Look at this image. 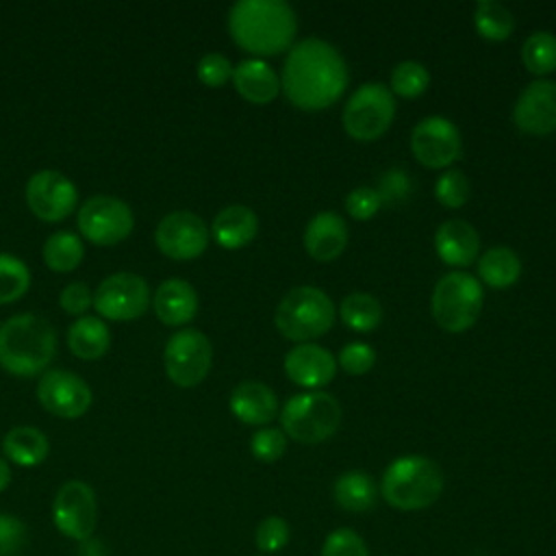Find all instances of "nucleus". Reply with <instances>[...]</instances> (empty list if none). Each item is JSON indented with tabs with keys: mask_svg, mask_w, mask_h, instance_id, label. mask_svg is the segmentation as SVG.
Here are the masks:
<instances>
[{
	"mask_svg": "<svg viewBox=\"0 0 556 556\" xmlns=\"http://www.w3.org/2000/svg\"><path fill=\"white\" fill-rule=\"evenodd\" d=\"M4 456L20 467H37L48 458L50 441L33 426H15L2 439Z\"/></svg>",
	"mask_w": 556,
	"mask_h": 556,
	"instance_id": "obj_25",
	"label": "nucleus"
},
{
	"mask_svg": "<svg viewBox=\"0 0 556 556\" xmlns=\"http://www.w3.org/2000/svg\"><path fill=\"white\" fill-rule=\"evenodd\" d=\"M285 445H287V439L280 428H261L250 439V450L254 458L263 463L278 460L285 454Z\"/></svg>",
	"mask_w": 556,
	"mask_h": 556,
	"instance_id": "obj_39",
	"label": "nucleus"
},
{
	"mask_svg": "<svg viewBox=\"0 0 556 556\" xmlns=\"http://www.w3.org/2000/svg\"><path fill=\"white\" fill-rule=\"evenodd\" d=\"M28 545L26 523L9 513H0V556H22Z\"/></svg>",
	"mask_w": 556,
	"mask_h": 556,
	"instance_id": "obj_37",
	"label": "nucleus"
},
{
	"mask_svg": "<svg viewBox=\"0 0 556 556\" xmlns=\"http://www.w3.org/2000/svg\"><path fill=\"white\" fill-rule=\"evenodd\" d=\"M482 308V287L467 271L441 276L432 291V315L447 332H463L478 319Z\"/></svg>",
	"mask_w": 556,
	"mask_h": 556,
	"instance_id": "obj_7",
	"label": "nucleus"
},
{
	"mask_svg": "<svg viewBox=\"0 0 556 556\" xmlns=\"http://www.w3.org/2000/svg\"><path fill=\"white\" fill-rule=\"evenodd\" d=\"M235 89L252 104H265L280 91V78L263 59H243L232 70Z\"/></svg>",
	"mask_w": 556,
	"mask_h": 556,
	"instance_id": "obj_24",
	"label": "nucleus"
},
{
	"mask_svg": "<svg viewBox=\"0 0 556 556\" xmlns=\"http://www.w3.org/2000/svg\"><path fill=\"white\" fill-rule=\"evenodd\" d=\"M410 150L428 167H445L458 159L463 150L460 130L443 115L419 119L410 132Z\"/></svg>",
	"mask_w": 556,
	"mask_h": 556,
	"instance_id": "obj_16",
	"label": "nucleus"
},
{
	"mask_svg": "<svg viewBox=\"0 0 556 556\" xmlns=\"http://www.w3.org/2000/svg\"><path fill=\"white\" fill-rule=\"evenodd\" d=\"M85 245L83 239L70 230L52 232L43 243V263L59 274L72 271L83 263Z\"/></svg>",
	"mask_w": 556,
	"mask_h": 556,
	"instance_id": "obj_29",
	"label": "nucleus"
},
{
	"mask_svg": "<svg viewBox=\"0 0 556 556\" xmlns=\"http://www.w3.org/2000/svg\"><path fill=\"white\" fill-rule=\"evenodd\" d=\"M30 287V271L26 263L13 254L0 252V304L20 300Z\"/></svg>",
	"mask_w": 556,
	"mask_h": 556,
	"instance_id": "obj_33",
	"label": "nucleus"
},
{
	"mask_svg": "<svg viewBox=\"0 0 556 556\" xmlns=\"http://www.w3.org/2000/svg\"><path fill=\"white\" fill-rule=\"evenodd\" d=\"M150 304L148 282L132 271H115L106 276L93 291V308L104 319L130 321L141 317Z\"/></svg>",
	"mask_w": 556,
	"mask_h": 556,
	"instance_id": "obj_11",
	"label": "nucleus"
},
{
	"mask_svg": "<svg viewBox=\"0 0 556 556\" xmlns=\"http://www.w3.org/2000/svg\"><path fill=\"white\" fill-rule=\"evenodd\" d=\"M334 304L326 291L302 285L289 289L276 306V328L291 341L321 337L334 321Z\"/></svg>",
	"mask_w": 556,
	"mask_h": 556,
	"instance_id": "obj_5",
	"label": "nucleus"
},
{
	"mask_svg": "<svg viewBox=\"0 0 556 556\" xmlns=\"http://www.w3.org/2000/svg\"><path fill=\"white\" fill-rule=\"evenodd\" d=\"M167 378L182 389L200 384L213 363V348L208 337L198 328L176 330L163 352Z\"/></svg>",
	"mask_w": 556,
	"mask_h": 556,
	"instance_id": "obj_9",
	"label": "nucleus"
},
{
	"mask_svg": "<svg viewBox=\"0 0 556 556\" xmlns=\"http://www.w3.org/2000/svg\"><path fill=\"white\" fill-rule=\"evenodd\" d=\"M395 115V98L380 80L363 83L343 109V126L358 141L380 137Z\"/></svg>",
	"mask_w": 556,
	"mask_h": 556,
	"instance_id": "obj_8",
	"label": "nucleus"
},
{
	"mask_svg": "<svg viewBox=\"0 0 556 556\" xmlns=\"http://www.w3.org/2000/svg\"><path fill=\"white\" fill-rule=\"evenodd\" d=\"M378 195L382 202H389V204H397L402 200H406L413 191V180L408 176L406 169L402 167H391L387 172H382L380 176V182L376 187Z\"/></svg>",
	"mask_w": 556,
	"mask_h": 556,
	"instance_id": "obj_40",
	"label": "nucleus"
},
{
	"mask_svg": "<svg viewBox=\"0 0 556 556\" xmlns=\"http://www.w3.org/2000/svg\"><path fill=\"white\" fill-rule=\"evenodd\" d=\"M430 74L419 61H400L391 72V89L404 98H415L426 91Z\"/></svg>",
	"mask_w": 556,
	"mask_h": 556,
	"instance_id": "obj_34",
	"label": "nucleus"
},
{
	"mask_svg": "<svg viewBox=\"0 0 556 556\" xmlns=\"http://www.w3.org/2000/svg\"><path fill=\"white\" fill-rule=\"evenodd\" d=\"M228 30L243 50L276 54L293 41L298 20L285 0H239L228 11Z\"/></svg>",
	"mask_w": 556,
	"mask_h": 556,
	"instance_id": "obj_2",
	"label": "nucleus"
},
{
	"mask_svg": "<svg viewBox=\"0 0 556 556\" xmlns=\"http://www.w3.org/2000/svg\"><path fill=\"white\" fill-rule=\"evenodd\" d=\"M473 24L486 39H506L515 26L513 13L497 0H480L473 9Z\"/></svg>",
	"mask_w": 556,
	"mask_h": 556,
	"instance_id": "obj_31",
	"label": "nucleus"
},
{
	"mask_svg": "<svg viewBox=\"0 0 556 556\" xmlns=\"http://www.w3.org/2000/svg\"><path fill=\"white\" fill-rule=\"evenodd\" d=\"M154 243L174 261H191L206 250L208 226L191 211H172L159 222Z\"/></svg>",
	"mask_w": 556,
	"mask_h": 556,
	"instance_id": "obj_14",
	"label": "nucleus"
},
{
	"mask_svg": "<svg viewBox=\"0 0 556 556\" xmlns=\"http://www.w3.org/2000/svg\"><path fill=\"white\" fill-rule=\"evenodd\" d=\"M348 243V226L341 215L321 211L313 215L304 230V248L317 261L337 258Z\"/></svg>",
	"mask_w": 556,
	"mask_h": 556,
	"instance_id": "obj_20",
	"label": "nucleus"
},
{
	"mask_svg": "<svg viewBox=\"0 0 556 556\" xmlns=\"http://www.w3.org/2000/svg\"><path fill=\"white\" fill-rule=\"evenodd\" d=\"M78 230L93 245H117L135 226L132 208L113 195H91L78 208Z\"/></svg>",
	"mask_w": 556,
	"mask_h": 556,
	"instance_id": "obj_10",
	"label": "nucleus"
},
{
	"mask_svg": "<svg viewBox=\"0 0 556 556\" xmlns=\"http://www.w3.org/2000/svg\"><path fill=\"white\" fill-rule=\"evenodd\" d=\"M380 204H382V200H380L376 187H369V185L354 187L345 198V208L354 219L374 217L378 213Z\"/></svg>",
	"mask_w": 556,
	"mask_h": 556,
	"instance_id": "obj_42",
	"label": "nucleus"
},
{
	"mask_svg": "<svg viewBox=\"0 0 556 556\" xmlns=\"http://www.w3.org/2000/svg\"><path fill=\"white\" fill-rule=\"evenodd\" d=\"M478 274L480 278L491 287H508L513 285L521 274V261L515 250L506 245L489 248L480 261H478Z\"/></svg>",
	"mask_w": 556,
	"mask_h": 556,
	"instance_id": "obj_28",
	"label": "nucleus"
},
{
	"mask_svg": "<svg viewBox=\"0 0 556 556\" xmlns=\"http://www.w3.org/2000/svg\"><path fill=\"white\" fill-rule=\"evenodd\" d=\"M285 371L295 384L315 389L332 380L337 371V358L330 350L317 343H300L287 352Z\"/></svg>",
	"mask_w": 556,
	"mask_h": 556,
	"instance_id": "obj_18",
	"label": "nucleus"
},
{
	"mask_svg": "<svg viewBox=\"0 0 556 556\" xmlns=\"http://www.w3.org/2000/svg\"><path fill=\"white\" fill-rule=\"evenodd\" d=\"M374 361H376L374 348L363 341H350L339 352V365L348 374H365L367 369H371Z\"/></svg>",
	"mask_w": 556,
	"mask_h": 556,
	"instance_id": "obj_43",
	"label": "nucleus"
},
{
	"mask_svg": "<svg viewBox=\"0 0 556 556\" xmlns=\"http://www.w3.org/2000/svg\"><path fill=\"white\" fill-rule=\"evenodd\" d=\"M343 54L319 37L298 41L282 63L280 87L291 104L306 111L330 106L348 87Z\"/></svg>",
	"mask_w": 556,
	"mask_h": 556,
	"instance_id": "obj_1",
	"label": "nucleus"
},
{
	"mask_svg": "<svg viewBox=\"0 0 556 556\" xmlns=\"http://www.w3.org/2000/svg\"><path fill=\"white\" fill-rule=\"evenodd\" d=\"M437 254L450 265H469L478 256L480 235L465 219H445L434 232Z\"/></svg>",
	"mask_w": 556,
	"mask_h": 556,
	"instance_id": "obj_22",
	"label": "nucleus"
},
{
	"mask_svg": "<svg viewBox=\"0 0 556 556\" xmlns=\"http://www.w3.org/2000/svg\"><path fill=\"white\" fill-rule=\"evenodd\" d=\"M339 313H341V319L358 332L374 330L382 319V306H380L378 298L367 291L348 293L341 302Z\"/></svg>",
	"mask_w": 556,
	"mask_h": 556,
	"instance_id": "obj_30",
	"label": "nucleus"
},
{
	"mask_svg": "<svg viewBox=\"0 0 556 556\" xmlns=\"http://www.w3.org/2000/svg\"><path fill=\"white\" fill-rule=\"evenodd\" d=\"M232 70L235 67L228 61V56H224L219 52H206L198 61V78L206 87H222L228 78H232Z\"/></svg>",
	"mask_w": 556,
	"mask_h": 556,
	"instance_id": "obj_41",
	"label": "nucleus"
},
{
	"mask_svg": "<svg viewBox=\"0 0 556 556\" xmlns=\"http://www.w3.org/2000/svg\"><path fill=\"white\" fill-rule=\"evenodd\" d=\"M152 306L165 326H182L195 317L198 293L191 282L182 278H167L156 287Z\"/></svg>",
	"mask_w": 556,
	"mask_h": 556,
	"instance_id": "obj_19",
	"label": "nucleus"
},
{
	"mask_svg": "<svg viewBox=\"0 0 556 556\" xmlns=\"http://www.w3.org/2000/svg\"><path fill=\"white\" fill-rule=\"evenodd\" d=\"M469 193H471L469 180H467V176L460 169H445L437 178L434 195H437V200L441 204H445L450 208H456V206L465 204L469 200Z\"/></svg>",
	"mask_w": 556,
	"mask_h": 556,
	"instance_id": "obj_35",
	"label": "nucleus"
},
{
	"mask_svg": "<svg viewBox=\"0 0 556 556\" xmlns=\"http://www.w3.org/2000/svg\"><path fill=\"white\" fill-rule=\"evenodd\" d=\"M76 202V185L56 169H39L26 182V204L41 222H63Z\"/></svg>",
	"mask_w": 556,
	"mask_h": 556,
	"instance_id": "obj_13",
	"label": "nucleus"
},
{
	"mask_svg": "<svg viewBox=\"0 0 556 556\" xmlns=\"http://www.w3.org/2000/svg\"><path fill=\"white\" fill-rule=\"evenodd\" d=\"M37 400L54 417L78 419L91 406V389L74 371L48 369L37 382Z\"/></svg>",
	"mask_w": 556,
	"mask_h": 556,
	"instance_id": "obj_15",
	"label": "nucleus"
},
{
	"mask_svg": "<svg viewBox=\"0 0 556 556\" xmlns=\"http://www.w3.org/2000/svg\"><path fill=\"white\" fill-rule=\"evenodd\" d=\"M256 230H258V217L245 204L224 206L211 224L213 239L226 250H237L248 245L256 237Z\"/></svg>",
	"mask_w": 556,
	"mask_h": 556,
	"instance_id": "obj_23",
	"label": "nucleus"
},
{
	"mask_svg": "<svg viewBox=\"0 0 556 556\" xmlns=\"http://www.w3.org/2000/svg\"><path fill=\"white\" fill-rule=\"evenodd\" d=\"M521 59L532 74L556 70V35L549 30L530 33L521 46Z\"/></svg>",
	"mask_w": 556,
	"mask_h": 556,
	"instance_id": "obj_32",
	"label": "nucleus"
},
{
	"mask_svg": "<svg viewBox=\"0 0 556 556\" xmlns=\"http://www.w3.org/2000/svg\"><path fill=\"white\" fill-rule=\"evenodd\" d=\"M11 484V467L9 463L0 456V493Z\"/></svg>",
	"mask_w": 556,
	"mask_h": 556,
	"instance_id": "obj_45",
	"label": "nucleus"
},
{
	"mask_svg": "<svg viewBox=\"0 0 556 556\" xmlns=\"http://www.w3.org/2000/svg\"><path fill=\"white\" fill-rule=\"evenodd\" d=\"M515 124L532 135L556 130V80L539 78L523 87L513 109Z\"/></svg>",
	"mask_w": 556,
	"mask_h": 556,
	"instance_id": "obj_17",
	"label": "nucleus"
},
{
	"mask_svg": "<svg viewBox=\"0 0 556 556\" xmlns=\"http://www.w3.org/2000/svg\"><path fill=\"white\" fill-rule=\"evenodd\" d=\"M56 354V330L39 313H20L0 324V367L13 376L48 369Z\"/></svg>",
	"mask_w": 556,
	"mask_h": 556,
	"instance_id": "obj_3",
	"label": "nucleus"
},
{
	"mask_svg": "<svg viewBox=\"0 0 556 556\" xmlns=\"http://www.w3.org/2000/svg\"><path fill=\"white\" fill-rule=\"evenodd\" d=\"M230 410L243 424L263 426L276 417L278 400L265 382L243 380L230 393Z\"/></svg>",
	"mask_w": 556,
	"mask_h": 556,
	"instance_id": "obj_21",
	"label": "nucleus"
},
{
	"mask_svg": "<svg viewBox=\"0 0 556 556\" xmlns=\"http://www.w3.org/2000/svg\"><path fill=\"white\" fill-rule=\"evenodd\" d=\"M285 432L300 443H321L341 424V404L332 393L306 391L287 400L280 413Z\"/></svg>",
	"mask_w": 556,
	"mask_h": 556,
	"instance_id": "obj_6",
	"label": "nucleus"
},
{
	"mask_svg": "<svg viewBox=\"0 0 556 556\" xmlns=\"http://www.w3.org/2000/svg\"><path fill=\"white\" fill-rule=\"evenodd\" d=\"M254 543L263 554H276L289 543V523L278 517L269 515L265 517L254 532Z\"/></svg>",
	"mask_w": 556,
	"mask_h": 556,
	"instance_id": "obj_36",
	"label": "nucleus"
},
{
	"mask_svg": "<svg viewBox=\"0 0 556 556\" xmlns=\"http://www.w3.org/2000/svg\"><path fill=\"white\" fill-rule=\"evenodd\" d=\"M319 556H369V549L361 534L350 528H337L326 536Z\"/></svg>",
	"mask_w": 556,
	"mask_h": 556,
	"instance_id": "obj_38",
	"label": "nucleus"
},
{
	"mask_svg": "<svg viewBox=\"0 0 556 556\" xmlns=\"http://www.w3.org/2000/svg\"><path fill=\"white\" fill-rule=\"evenodd\" d=\"M443 491L441 467L426 456H400L382 473L380 493L397 510H421L439 500Z\"/></svg>",
	"mask_w": 556,
	"mask_h": 556,
	"instance_id": "obj_4",
	"label": "nucleus"
},
{
	"mask_svg": "<svg viewBox=\"0 0 556 556\" xmlns=\"http://www.w3.org/2000/svg\"><path fill=\"white\" fill-rule=\"evenodd\" d=\"M56 530L72 541H87L98 526V500L83 480H67L59 486L52 502Z\"/></svg>",
	"mask_w": 556,
	"mask_h": 556,
	"instance_id": "obj_12",
	"label": "nucleus"
},
{
	"mask_svg": "<svg viewBox=\"0 0 556 556\" xmlns=\"http://www.w3.org/2000/svg\"><path fill=\"white\" fill-rule=\"evenodd\" d=\"M70 352L83 361H96L109 352L111 332L109 326L93 315L78 317L67 330Z\"/></svg>",
	"mask_w": 556,
	"mask_h": 556,
	"instance_id": "obj_26",
	"label": "nucleus"
},
{
	"mask_svg": "<svg viewBox=\"0 0 556 556\" xmlns=\"http://www.w3.org/2000/svg\"><path fill=\"white\" fill-rule=\"evenodd\" d=\"M59 304L67 315L74 317H83L87 313L89 306H93V293L89 289L87 282L83 280H74L70 285L63 287L61 295H59Z\"/></svg>",
	"mask_w": 556,
	"mask_h": 556,
	"instance_id": "obj_44",
	"label": "nucleus"
},
{
	"mask_svg": "<svg viewBox=\"0 0 556 556\" xmlns=\"http://www.w3.org/2000/svg\"><path fill=\"white\" fill-rule=\"evenodd\" d=\"M334 502L350 513H365L376 504L378 489L369 473L352 469L341 473L332 486Z\"/></svg>",
	"mask_w": 556,
	"mask_h": 556,
	"instance_id": "obj_27",
	"label": "nucleus"
}]
</instances>
